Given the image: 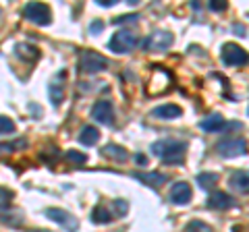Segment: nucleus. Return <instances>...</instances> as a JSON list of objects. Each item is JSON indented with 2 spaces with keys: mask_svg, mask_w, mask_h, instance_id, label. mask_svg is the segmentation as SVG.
I'll return each instance as SVG.
<instances>
[{
  "mask_svg": "<svg viewBox=\"0 0 249 232\" xmlns=\"http://www.w3.org/2000/svg\"><path fill=\"white\" fill-rule=\"evenodd\" d=\"M152 153L156 158H160L164 164H183L187 143L178 141V139H160V141L152 143Z\"/></svg>",
  "mask_w": 249,
  "mask_h": 232,
  "instance_id": "obj_1",
  "label": "nucleus"
},
{
  "mask_svg": "<svg viewBox=\"0 0 249 232\" xmlns=\"http://www.w3.org/2000/svg\"><path fill=\"white\" fill-rule=\"evenodd\" d=\"M23 15H25V19H29L31 23H36V25H50L52 23V11L48 4L44 2H29L25 4V9H23Z\"/></svg>",
  "mask_w": 249,
  "mask_h": 232,
  "instance_id": "obj_2",
  "label": "nucleus"
},
{
  "mask_svg": "<svg viewBox=\"0 0 249 232\" xmlns=\"http://www.w3.org/2000/svg\"><path fill=\"white\" fill-rule=\"evenodd\" d=\"M137 46V37L127 32V29H123V32H116L110 42H108V50L110 52H116V54H129L133 52V48Z\"/></svg>",
  "mask_w": 249,
  "mask_h": 232,
  "instance_id": "obj_3",
  "label": "nucleus"
},
{
  "mask_svg": "<svg viewBox=\"0 0 249 232\" xmlns=\"http://www.w3.org/2000/svg\"><path fill=\"white\" fill-rule=\"evenodd\" d=\"M79 65H81V71L83 73H102L108 68V60L102 56V54H98V52H93V50H85L81 54V60H79Z\"/></svg>",
  "mask_w": 249,
  "mask_h": 232,
  "instance_id": "obj_4",
  "label": "nucleus"
},
{
  "mask_svg": "<svg viewBox=\"0 0 249 232\" xmlns=\"http://www.w3.org/2000/svg\"><path fill=\"white\" fill-rule=\"evenodd\" d=\"M220 58H222V63L227 65V66H241V65L247 63V50L241 48L239 44L229 42V44L222 46Z\"/></svg>",
  "mask_w": 249,
  "mask_h": 232,
  "instance_id": "obj_5",
  "label": "nucleus"
},
{
  "mask_svg": "<svg viewBox=\"0 0 249 232\" xmlns=\"http://www.w3.org/2000/svg\"><path fill=\"white\" fill-rule=\"evenodd\" d=\"M216 151L222 158H237L247 153V141L245 139H227V141L216 143Z\"/></svg>",
  "mask_w": 249,
  "mask_h": 232,
  "instance_id": "obj_6",
  "label": "nucleus"
},
{
  "mask_svg": "<svg viewBox=\"0 0 249 232\" xmlns=\"http://www.w3.org/2000/svg\"><path fill=\"white\" fill-rule=\"evenodd\" d=\"M175 44V35L170 32H154L152 35H147V40L143 42V48L150 52H164Z\"/></svg>",
  "mask_w": 249,
  "mask_h": 232,
  "instance_id": "obj_7",
  "label": "nucleus"
},
{
  "mask_svg": "<svg viewBox=\"0 0 249 232\" xmlns=\"http://www.w3.org/2000/svg\"><path fill=\"white\" fill-rule=\"evenodd\" d=\"M46 218H50L52 222L60 224V226L65 230H69V232H77V228H79V222H77L69 212L58 210V207H48V210H46Z\"/></svg>",
  "mask_w": 249,
  "mask_h": 232,
  "instance_id": "obj_8",
  "label": "nucleus"
},
{
  "mask_svg": "<svg viewBox=\"0 0 249 232\" xmlns=\"http://www.w3.org/2000/svg\"><path fill=\"white\" fill-rule=\"evenodd\" d=\"M91 116L100 125H112L114 122V106L110 99H98L91 108Z\"/></svg>",
  "mask_w": 249,
  "mask_h": 232,
  "instance_id": "obj_9",
  "label": "nucleus"
},
{
  "mask_svg": "<svg viewBox=\"0 0 249 232\" xmlns=\"http://www.w3.org/2000/svg\"><path fill=\"white\" fill-rule=\"evenodd\" d=\"M206 205L210 207V210H231V207L237 205V201L232 199L229 193H224V191H214L212 195L208 197Z\"/></svg>",
  "mask_w": 249,
  "mask_h": 232,
  "instance_id": "obj_10",
  "label": "nucleus"
},
{
  "mask_svg": "<svg viewBox=\"0 0 249 232\" xmlns=\"http://www.w3.org/2000/svg\"><path fill=\"white\" fill-rule=\"evenodd\" d=\"M193 193H191V187L187 184L185 181H178L173 184V191H170V201L177 205H187L191 201Z\"/></svg>",
  "mask_w": 249,
  "mask_h": 232,
  "instance_id": "obj_11",
  "label": "nucleus"
},
{
  "mask_svg": "<svg viewBox=\"0 0 249 232\" xmlns=\"http://www.w3.org/2000/svg\"><path fill=\"white\" fill-rule=\"evenodd\" d=\"M133 179L142 181L143 184H147V187H152V189H160L162 184L168 182V174H164V172H133Z\"/></svg>",
  "mask_w": 249,
  "mask_h": 232,
  "instance_id": "obj_12",
  "label": "nucleus"
},
{
  "mask_svg": "<svg viewBox=\"0 0 249 232\" xmlns=\"http://www.w3.org/2000/svg\"><path fill=\"white\" fill-rule=\"evenodd\" d=\"M181 114H183V110H181V106H177V104H162L152 110L154 118H160V120H175Z\"/></svg>",
  "mask_w": 249,
  "mask_h": 232,
  "instance_id": "obj_13",
  "label": "nucleus"
},
{
  "mask_svg": "<svg viewBox=\"0 0 249 232\" xmlns=\"http://www.w3.org/2000/svg\"><path fill=\"white\" fill-rule=\"evenodd\" d=\"M199 127L208 131V133H218V131H222L227 127V120H224V116H220V114H210L199 122Z\"/></svg>",
  "mask_w": 249,
  "mask_h": 232,
  "instance_id": "obj_14",
  "label": "nucleus"
},
{
  "mask_svg": "<svg viewBox=\"0 0 249 232\" xmlns=\"http://www.w3.org/2000/svg\"><path fill=\"white\" fill-rule=\"evenodd\" d=\"M15 54H17L21 60H25V63H36V60L40 58V50L31 44H17L15 46Z\"/></svg>",
  "mask_w": 249,
  "mask_h": 232,
  "instance_id": "obj_15",
  "label": "nucleus"
},
{
  "mask_svg": "<svg viewBox=\"0 0 249 232\" xmlns=\"http://www.w3.org/2000/svg\"><path fill=\"white\" fill-rule=\"evenodd\" d=\"M231 187L241 191V193L249 191V174H247V170H235V172L231 174Z\"/></svg>",
  "mask_w": 249,
  "mask_h": 232,
  "instance_id": "obj_16",
  "label": "nucleus"
},
{
  "mask_svg": "<svg viewBox=\"0 0 249 232\" xmlns=\"http://www.w3.org/2000/svg\"><path fill=\"white\" fill-rule=\"evenodd\" d=\"M102 156H106L108 160H114V162H124L129 158V153L124 148H121V145H114V143H108L102 148Z\"/></svg>",
  "mask_w": 249,
  "mask_h": 232,
  "instance_id": "obj_17",
  "label": "nucleus"
},
{
  "mask_svg": "<svg viewBox=\"0 0 249 232\" xmlns=\"http://www.w3.org/2000/svg\"><path fill=\"white\" fill-rule=\"evenodd\" d=\"M0 222H4V224H11V226H21V212L17 210H13V207H0Z\"/></svg>",
  "mask_w": 249,
  "mask_h": 232,
  "instance_id": "obj_18",
  "label": "nucleus"
},
{
  "mask_svg": "<svg viewBox=\"0 0 249 232\" xmlns=\"http://www.w3.org/2000/svg\"><path fill=\"white\" fill-rule=\"evenodd\" d=\"M114 220V215L108 212V207L106 205H96L93 207V212H91V222L93 224H108V222H112Z\"/></svg>",
  "mask_w": 249,
  "mask_h": 232,
  "instance_id": "obj_19",
  "label": "nucleus"
},
{
  "mask_svg": "<svg viewBox=\"0 0 249 232\" xmlns=\"http://www.w3.org/2000/svg\"><path fill=\"white\" fill-rule=\"evenodd\" d=\"M79 141H81L83 145H96V143L100 141V131H98L96 127H91V125L83 127L81 133H79Z\"/></svg>",
  "mask_w": 249,
  "mask_h": 232,
  "instance_id": "obj_20",
  "label": "nucleus"
},
{
  "mask_svg": "<svg viewBox=\"0 0 249 232\" xmlns=\"http://www.w3.org/2000/svg\"><path fill=\"white\" fill-rule=\"evenodd\" d=\"M218 181H220V176H218L216 172H201V174H197V184L201 189H214L216 184H218Z\"/></svg>",
  "mask_w": 249,
  "mask_h": 232,
  "instance_id": "obj_21",
  "label": "nucleus"
},
{
  "mask_svg": "<svg viewBox=\"0 0 249 232\" xmlns=\"http://www.w3.org/2000/svg\"><path fill=\"white\" fill-rule=\"evenodd\" d=\"M48 94H50V102L54 106H58L62 102V98H65V89H62L60 83H50L48 85Z\"/></svg>",
  "mask_w": 249,
  "mask_h": 232,
  "instance_id": "obj_22",
  "label": "nucleus"
},
{
  "mask_svg": "<svg viewBox=\"0 0 249 232\" xmlns=\"http://www.w3.org/2000/svg\"><path fill=\"white\" fill-rule=\"evenodd\" d=\"M185 232H214V230H212V226H208L206 222H201V220H191V222L185 226Z\"/></svg>",
  "mask_w": 249,
  "mask_h": 232,
  "instance_id": "obj_23",
  "label": "nucleus"
},
{
  "mask_svg": "<svg viewBox=\"0 0 249 232\" xmlns=\"http://www.w3.org/2000/svg\"><path fill=\"white\" fill-rule=\"evenodd\" d=\"M15 129H17V127H15L13 118L0 114V135H11V133H15Z\"/></svg>",
  "mask_w": 249,
  "mask_h": 232,
  "instance_id": "obj_24",
  "label": "nucleus"
},
{
  "mask_svg": "<svg viewBox=\"0 0 249 232\" xmlns=\"http://www.w3.org/2000/svg\"><path fill=\"white\" fill-rule=\"evenodd\" d=\"M112 207H114V215H119V218H124V214L129 212L127 199H114L112 201Z\"/></svg>",
  "mask_w": 249,
  "mask_h": 232,
  "instance_id": "obj_25",
  "label": "nucleus"
},
{
  "mask_svg": "<svg viewBox=\"0 0 249 232\" xmlns=\"http://www.w3.org/2000/svg\"><path fill=\"white\" fill-rule=\"evenodd\" d=\"M65 158H67L69 162H75V164H85V162H88V156H85V153L75 151V149H69V151L65 153Z\"/></svg>",
  "mask_w": 249,
  "mask_h": 232,
  "instance_id": "obj_26",
  "label": "nucleus"
},
{
  "mask_svg": "<svg viewBox=\"0 0 249 232\" xmlns=\"http://www.w3.org/2000/svg\"><path fill=\"white\" fill-rule=\"evenodd\" d=\"M27 141H15V143H0V153H11L15 149H19V148H25Z\"/></svg>",
  "mask_w": 249,
  "mask_h": 232,
  "instance_id": "obj_27",
  "label": "nucleus"
},
{
  "mask_svg": "<svg viewBox=\"0 0 249 232\" xmlns=\"http://www.w3.org/2000/svg\"><path fill=\"white\" fill-rule=\"evenodd\" d=\"M137 19H139V15H123V17H116V19H112V23L114 25H127V23H137Z\"/></svg>",
  "mask_w": 249,
  "mask_h": 232,
  "instance_id": "obj_28",
  "label": "nucleus"
},
{
  "mask_svg": "<svg viewBox=\"0 0 249 232\" xmlns=\"http://www.w3.org/2000/svg\"><path fill=\"white\" fill-rule=\"evenodd\" d=\"M208 6L212 11H224L227 9V2H222V0H212V2H208Z\"/></svg>",
  "mask_w": 249,
  "mask_h": 232,
  "instance_id": "obj_29",
  "label": "nucleus"
},
{
  "mask_svg": "<svg viewBox=\"0 0 249 232\" xmlns=\"http://www.w3.org/2000/svg\"><path fill=\"white\" fill-rule=\"evenodd\" d=\"M96 2L100 4V6H104V9H110V6H114L119 0H96Z\"/></svg>",
  "mask_w": 249,
  "mask_h": 232,
  "instance_id": "obj_30",
  "label": "nucleus"
},
{
  "mask_svg": "<svg viewBox=\"0 0 249 232\" xmlns=\"http://www.w3.org/2000/svg\"><path fill=\"white\" fill-rule=\"evenodd\" d=\"M102 29H104V23H102V21H96V23L91 25V33H100Z\"/></svg>",
  "mask_w": 249,
  "mask_h": 232,
  "instance_id": "obj_31",
  "label": "nucleus"
},
{
  "mask_svg": "<svg viewBox=\"0 0 249 232\" xmlns=\"http://www.w3.org/2000/svg\"><path fill=\"white\" fill-rule=\"evenodd\" d=\"M135 162H137L139 166H145V164H147V158L143 156V153H137V156H135Z\"/></svg>",
  "mask_w": 249,
  "mask_h": 232,
  "instance_id": "obj_32",
  "label": "nucleus"
},
{
  "mask_svg": "<svg viewBox=\"0 0 249 232\" xmlns=\"http://www.w3.org/2000/svg\"><path fill=\"white\" fill-rule=\"evenodd\" d=\"M29 232H50V230H29Z\"/></svg>",
  "mask_w": 249,
  "mask_h": 232,
  "instance_id": "obj_33",
  "label": "nucleus"
},
{
  "mask_svg": "<svg viewBox=\"0 0 249 232\" xmlns=\"http://www.w3.org/2000/svg\"><path fill=\"white\" fill-rule=\"evenodd\" d=\"M0 13H2V11H0Z\"/></svg>",
  "mask_w": 249,
  "mask_h": 232,
  "instance_id": "obj_34",
  "label": "nucleus"
}]
</instances>
